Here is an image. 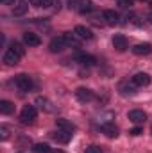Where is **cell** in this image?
<instances>
[{
	"label": "cell",
	"mask_w": 152,
	"mask_h": 153,
	"mask_svg": "<svg viewBox=\"0 0 152 153\" xmlns=\"http://www.w3.org/2000/svg\"><path fill=\"white\" fill-rule=\"evenodd\" d=\"M102 20L108 23V25H116L118 23V13H114V11H104L102 13Z\"/></svg>",
	"instance_id": "cell-15"
},
{
	"label": "cell",
	"mask_w": 152,
	"mask_h": 153,
	"mask_svg": "<svg viewBox=\"0 0 152 153\" xmlns=\"http://www.w3.org/2000/svg\"><path fill=\"white\" fill-rule=\"evenodd\" d=\"M79 13H82V14H86V13H91V9H93V4H91V0H79Z\"/></svg>",
	"instance_id": "cell-19"
},
{
	"label": "cell",
	"mask_w": 152,
	"mask_h": 153,
	"mask_svg": "<svg viewBox=\"0 0 152 153\" xmlns=\"http://www.w3.org/2000/svg\"><path fill=\"white\" fill-rule=\"evenodd\" d=\"M75 61L79 64H82V66H95L97 64V59L93 55H88V53H77Z\"/></svg>",
	"instance_id": "cell-9"
},
{
	"label": "cell",
	"mask_w": 152,
	"mask_h": 153,
	"mask_svg": "<svg viewBox=\"0 0 152 153\" xmlns=\"http://www.w3.org/2000/svg\"><path fill=\"white\" fill-rule=\"evenodd\" d=\"M132 52H134L136 55H149L152 52V46L149 43H140V45H136V46L132 48Z\"/></svg>",
	"instance_id": "cell-16"
},
{
	"label": "cell",
	"mask_w": 152,
	"mask_h": 153,
	"mask_svg": "<svg viewBox=\"0 0 152 153\" xmlns=\"http://www.w3.org/2000/svg\"><path fill=\"white\" fill-rule=\"evenodd\" d=\"M149 20H150V23H152V16H150V18H149Z\"/></svg>",
	"instance_id": "cell-32"
},
{
	"label": "cell",
	"mask_w": 152,
	"mask_h": 153,
	"mask_svg": "<svg viewBox=\"0 0 152 153\" xmlns=\"http://www.w3.org/2000/svg\"><path fill=\"white\" fill-rule=\"evenodd\" d=\"M74 34H75L79 39H84V41H90V39L93 38V32H91L88 27H84V25H77L75 30H74Z\"/></svg>",
	"instance_id": "cell-8"
},
{
	"label": "cell",
	"mask_w": 152,
	"mask_h": 153,
	"mask_svg": "<svg viewBox=\"0 0 152 153\" xmlns=\"http://www.w3.org/2000/svg\"><path fill=\"white\" fill-rule=\"evenodd\" d=\"M150 9H152V2H150Z\"/></svg>",
	"instance_id": "cell-33"
},
{
	"label": "cell",
	"mask_w": 152,
	"mask_h": 153,
	"mask_svg": "<svg viewBox=\"0 0 152 153\" xmlns=\"http://www.w3.org/2000/svg\"><path fill=\"white\" fill-rule=\"evenodd\" d=\"M20 153H23V152H20Z\"/></svg>",
	"instance_id": "cell-34"
},
{
	"label": "cell",
	"mask_w": 152,
	"mask_h": 153,
	"mask_svg": "<svg viewBox=\"0 0 152 153\" xmlns=\"http://www.w3.org/2000/svg\"><path fill=\"white\" fill-rule=\"evenodd\" d=\"M129 134H131V135H134V137H136V135H141V134H143V128H141V126H134Z\"/></svg>",
	"instance_id": "cell-25"
},
{
	"label": "cell",
	"mask_w": 152,
	"mask_h": 153,
	"mask_svg": "<svg viewBox=\"0 0 152 153\" xmlns=\"http://www.w3.org/2000/svg\"><path fill=\"white\" fill-rule=\"evenodd\" d=\"M118 4H120V7L127 9V7H131V5H132V0H118Z\"/></svg>",
	"instance_id": "cell-27"
},
{
	"label": "cell",
	"mask_w": 152,
	"mask_h": 153,
	"mask_svg": "<svg viewBox=\"0 0 152 153\" xmlns=\"http://www.w3.org/2000/svg\"><path fill=\"white\" fill-rule=\"evenodd\" d=\"M86 153H102V150H100L99 146L91 144V146H88V148H86Z\"/></svg>",
	"instance_id": "cell-24"
},
{
	"label": "cell",
	"mask_w": 152,
	"mask_h": 153,
	"mask_svg": "<svg viewBox=\"0 0 152 153\" xmlns=\"http://www.w3.org/2000/svg\"><path fill=\"white\" fill-rule=\"evenodd\" d=\"M132 82H134L138 87H145V85L150 84V76L147 75V73H136V75L132 76Z\"/></svg>",
	"instance_id": "cell-14"
},
{
	"label": "cell",
	"mask_w": 152,
	"mask_h": 153,
	"mask_svg": "<svg viewBox=\"0 0 152 153\" xmlns=\"http://www.w3.org/2000/svg\"><path fill=\"white\" fill-rule=\"evenodd\" d=\"M52 153H66V152H63V150H56V152H52Z\"/></svg>",
	"instance_id": "cell-31"
},
{
	"label": "cell",
	"mask_w": 152,
	"mask_h": 153,
	"mask_svg": "<svg viewBox=\"0 0 152 153\" xmlns=\"http://www.w3.org/2000/svg\"><path fill=\"white\" fill-rule=\"evenodd\" d=\"M2 4H5V5H11V4H16V0H0Z\"/></svg>",
	"instance_id": "cell-30"
},
{
	"label": "cell",
	"mask_w": 152,
	"mask_h": 153,
	"mask_svg": "<svg viewBox=\"0 0 152 153\" xmlns=\"http://www.w3.org/2000/svg\"><path fill=\"white\" fill-rule=\"evenodd\" d=\"M27 11H29V2H23V0L16 2L14 7H13V14L14 16H23Z\"/></svg>",
	"instance_id": "cell-13"
},
{
	"label": "cell",
	"mask_w": 152,
	"mask_h": 153,
	"mask_svg": "<svg viewBox=\"0 0 152 153\" xmlns=\"http://www.w3.org/2000/svg\"><path fill=\"white\" fill-rule=\"evenodd\" d=\"M136 84L132 82V84H129V82H123V84H120V93L122 94H134L136 93Z\"/></svg>",
	"instance_id": "cell-17"
},
{
	"label": "cell",
	"mask_w": 152,
	"mask_h": 153,
	"mask_svg": "<svg viewBox=\"0 0 152 153\" xmlns=\"http://www.w3.org/2000/svg\"><path fill=\"white\" fill-rule=\"evenodd\" d=\"M52 139L54 141H57V143H61V144H68L70 143V139H72V134L70 132H65V130H57V132H54L52 134Z\"/></svg>",
	"instance_id": "cell-7"
},
{
	"label": "cell",
	"mask_w": 152,
	"mask_h": 153,
	"mask_svg": "<svg viewBox=\"0 0 152 153\" xmlns=\"http://www.w3.org/2000/svg\"><path fill=\"white\" fill-rule=\"evenodd\" d=\"M31 5H36V7H41V0H29Z\"/></svg>",
	"instance_id": "cell-29"
},
{
	"label": "cell",
	"mask_w": 152,
	"mask_h": 153,
	"mask_svg": "<svg viewBox=\"0 0 152 153\" xmlns=\"http://www.w3.org/2000/svg\"><path fill=\"white\" fill-rule=\"evenodd\" d=\"M48 48H50V52H52V53H59V52H63V50L66 48V43H65L63 36L52 39V41H50V45H48Z\"/></svg>",
	"instance_id": "cell-5"
},
{
	"label": "cell",
	"mask_w": 152,
	"mask_h": 153,
	"mask_svg": "<svg viewBox=\"0 0 152 153\" xmlns=\"http://www.w3.org/2000/svg\"><path fill=\"white\" fill-rule=\"evenodd\" d=\"M32 150H34V153H52L48 144H36Z\"/></svg>",
	"instance_id": "cell-22"
},
{
	"label": "cell",
	"mask_w": 152,
	"mask_h": 153,
	"mask_svg": "<svg viewBox=\"0 0 152 153\" xmlns=\"http://www.w3.org/2000/svg\"><path fill=\"white\" fill-rule=\"evenodd\" d=\"M100 130H102V134H106L108 137H116L118 135V126L114 125V123H104L102 126H100Z\"/></svg>",
	"instance_id": "cell-11"
},
{
	"label": "cell",
	"mask_w": 152,
	"mask_h": 153,
	"mask_svg": "<svg viewBox=\"0 0 152 153\" xmlns=\"http://www.w3.org/2000/svg\"><path fill=\"white\" fill-rule=\"evenodd\" d=\"M129 119H131L132 123H136V125H141V123L147 119V114H145L143 111H140V109H134V111L129 112Z\"/></svg>",
	"instance_id": "cell-10"
},
{
	"label": "cell",
	"mask_w": 152,
	"mask_h": 153,
	"mask_svg": "<svg viewBox=\"0 0 152 153\" xmlns=\"http://www.w3.org/2000/svg\"><path fill=\"white\" fill-rule=\"evenodd\" d=\"M54 4V0H41V7H50Z\"/></svg>",
	"instance_id": "cell-28"
},
{
	"label": "cell",
	"mask_w": 152,
	"mask_h": 153,
	"mask_svg": "<svg viewBox=\"0 0 152 153\" xmlns=\"http://www.w3.org/2000/svg\"><path fill=\"white\" fill-rule=\"evenodd\" d=\"M23 55L20 53V52H16L13 46L11 48H7V52L4 53V62L7 64V66H14V64H18V61L22 59Z\"/></svg>",
	"instance_id": "cell-3"
},
{
	"label": "cell",
	"mask_w": 152,
	"mask_h": 153,
	"mask_svg": "<svg viewBox=\"0 0 152 153\" xmlns=\"http://www.w3.org/2000/svg\"><path fill=\"white\" fill-rule=\"evenodd\" d=\"M36 103H38V105L41 107V109H45L47 112H50V111H52V107H50V103H48V102H47L45 98H38V100H36Z\"/></svg>",
	"instance_id": "cell-23"
},
{
	"label": "cell",
	"mask_w": 152,
	"mask_h": 153,
	"mask_svg": "<svg viewBox=\"0 0 152 153\" xmlns=\"http://www.w3.org/2000/svg\"><path fill=\"white\" fill-rule=\"evenodd\" d=\"M63 39H65L66 46H75V45H77V39H75V36H74V34H70V32L63 34Z\"/></svg>",
	"instance_id": "cell-21"
},
{
	"label": "cell",
	"mask_w": 152,
	"mask_h": 153,
	"mask_svg": "<svg viewBox=\"0 0 152 153\" xmlns=\"http://www.w3.org/2000/svg\"><path fill=\"white\" fill-rule=\"evenodd\" d=\"M36 116H38V111H36L34 105H25L22 109V112H20V121L23 125H32L34 119H36Z\"/></svg>",
	"instance_id": "cell-1"
},
{
	"label": "cell",
	"mask_w": 152,
	"mask_h": 153,
	"mask_svg": "<svg viewBox=\"0 0 152 153\" xmlns=\"http://www.w3.org/2000/svg\"><path fill=\"white\" fill-rule=\"evenodd\" d=\"M0 137H2V141H5L9 137V130L5 126H0Z\"/></svg>",
	"instance_id": "cell-26"
},
{
	"label": "cell",
	"mask_w": 152,
	"mask_h": 153,
	"mask_svg": "<svg viewBox=\"0 0 152 153\" xmlns=\"http://www.w3.org/2000/svg\"><path fill=\"white\" fill-rule=\"evenodd\" d=\"M14 84H16V87H18L20 91H23V93H27V91H31V89L34 87L32 78L29 75H25V73H22V75L16 76V78H14Z\"/></svg>",
	"instance_id": "cell-2"
},
{
	"label": "cell",
	"mask_w": 152,
	"mask_h": 153,
	"mask_svg": "<svg viewBox=\"0 0 152 153\" xmlns=\"http://www.w3.org/2000/svg\"><path fill=\"white\" fill-rule=\"evenodd\" d=\"M75 94H77V98H79V102H82V103H88V102H91L95 98L93 91L91 89H86V87H79L75 91Z\"/></svg>",
	"instance_id": "cell-4"
},
{
	"label": "cell",
	"mask_w": 152,
	"mask_h": 153,
	"mask_svg": "<svg viewBox=\"0 0 152 153\" xmlns=\"http://www.w3.org/2000/svg\"><path fill=\"white\" fill-rule=\"evenodd\" d=\"M56 123H57V128H61V130H65V132H70V134L75 132V125H72V123L66 121V119H57Z\"/></svg>",
	"instance_id": "cell-18"
},
{
	"label": "cell",
	"mask_w": 152,
	"mask_h": 153,
	"mask_svg": "<svg viewBox=\"0 0 152 153\" xmlns=\"http://www.w3.org/2000/svg\"><path fill=\"white\" fill-rule=\"evenodd\" d=\"M23 41H25L27 46H39V45H41L39 36L34 34V32H25V34H23Z\"/></svg>",
	"instance_id": "cell-12"
},
{
	"label": "cell",
	"mask_w": 152,
	"mask_h": 153,
	"mask_svg": "<svg viewBox=\"0 0 152 153\" xmlns=\"http://www.w3.org/2000/svg\"><path fill=\"white\" fill-rule=\"evenodd\" d=\"M113 46L118 50V52H125L127 48H129V41L125 36H122V34H116L113 38Z\"/></svg>",
	"instance_id": "cell-6"
},
{
	"label": "cell",
	"mask_w": 152,
	"mask_h": 153,
	"mask_svg": "<svg viewBox=\"0 0 152 153\" xmlns=\"http://www.w3.org/2000/svg\"><path fill=\"white\" fill-rule=\"evenodd\" d=\"M150 130H152V128H150Z\"/></svg>",
	"instance_id": "cell-35"
},
{
	"label": "cell",
	"mask_w": 152,
	"mask_h": 153,
	"mask_svg": "<svg viewBox=\"0 0 152 153\" xmlns=\"http://www.w3.org/2000/svg\"><path fill=\"white\" fill-rule=\"evenodd\" d=\"M0 112H2V114H13V112H14V105H13V103H11V102H7V100H2V102H0Z\"/></svg>",
	"instance_id": "cell-20"
}]
</instances>
